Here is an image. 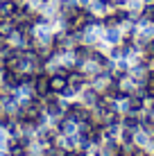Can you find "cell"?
Segmentation results:
<instances>
[{"mask_svg": "<svg viewBox=\"0 0 154 156\" xmlns=\"http://www.w3.org/2000/svg\"><path fill=\"white\" fill-rule=\"evenodd\" d=\"M43 111H45V115L50 118V120H55V118H59V115H63L66 113V100H61L59 98V93H48V95H43Z\"/></svg>", "mask_w": 154, "mask_h": 156, "instance_id": "cell-1", "label": "cell"}, {"mask_svg": "<svg viewBox=\"0 0 154 156\" xmlns=\"http://www.w3.org/2000/svg\"><path fill=\"white\" fill-rule=\"evenodd\" d=\"M63 115H68L73 122H88V120H91V109L77 98V100L66 102V113H63Z\"/></svg>", "mask_w": 154, "mask_h": 156, "instance_id": "cell-2", "label": "cell"}, {"mask_svg": "<svg viewBox=\"0 0 154 156\" xmlns=\"http://www.w3.org/2000/svg\"><path fill=\"white\" fill-rule=\"evenodd\" d=\"M102 98H104V95L100 93V90L95 88V86H91V84H88L86 88H84L82 93H79V100H82L84 104L88 106V109H93V106H98L100 102H102Z\"/></svg>", "mask_w": 154, "mask_h": 156, "instance_id": "cell-3", "label": "cell"}, {"mask_svg": "<svg viewBox=\"0 0 154 156\" xmlns=\"http://www.w3.org/2000/svg\"><path fill=\"white\" fill-rule=\"evenodd\" d=\"M32 88H34V95L43 98V95L50 93V73H39L34 75V82H32Z\"/></svg>", "mask_w": 154, "mask_h": 156, "instance_id": "cell-4", "label": "cell"}, {"mask_svg": "<svg viewBox=\"0 0 154 156\" xmlns=\"http://www.w3.org/2000/svg\"><path fill=\"white\" fill-rule=\"evenodd\" d=\"M102 41L107 45H118L123 41V27L120 25H113V27H104L102 30Z\"/></svg>", "mask_w": 154, "mask_h": 156, "instance_id": "cell-5", "label": "cell"}, {"mask_svg": "<svg viewBox=\"0 0 154 156\" xmlns=\"http://www.w3.org/2000/svg\"><path fill=\"white\" fill-rule=\"evenodd\" d=\"M141 115H143V113H123L120 127L131 129V131H138V129H141Z\"/></svg>", "mask_w": 154, "mask_h": 156, "instance_id": "cell-6", "label": "cell"}, {"mask_svg": "<svg viewBox=\"0 0 154 156\" xmlns=\"http://www.w3.org/2000/svg\"><path fill=\"white\" fill-rule=\"evenodd\" d=\"M134 145L141 149H147L150 152L152 147V133H147L145 129H138V131H134Z\"/></svg>", "mask_w": 154, "mask_h": 156, "instance_id": "cell-7", "label": "cell"}, {"mask_svg": "<svg viewBox=\"0 0 154 156\" xmlns=\"http://www.w3.org/2000/svg\"><path fill=\"white\" fill-rule=\"evenodd\" d=\"M68 86V77L66 75H50V90L52 93H61Z\"/></svg>", "mask_w": 154, "mask_h": 156, "instance_id": "cell-8", "label": "cell"}, {"mask_svg": "<svg viewBox=\"0 0 154 156\" xmlns=\"http://www.w3.org/2000/svg\"><path fill=\"white\" fill-rule=\"evenodd\" d=\"M136 18H138V25L154 23V5H143V12L136 16Z\"/></svg>", "mask_w": 154, "mask_h": 156, "instance_id": "cell-9", "label": "cell"}, {"mask_svg": "<svg viewBox=\"0 0 154 156\" xmlns=\"http://www.w3.org/2000/svg\"><path fill=\"white\" fill-rule=\"evenodd\" d=\"M59 98H61V100H66V102H70V100H77V98H79V93H77L75 88H73L70 84H68L66 88H63L61 93H59Z\"/></svg>", "mask_w": 154, "mask_h": 156, "instance_id": "cell-10", "label": "cell"}, {"mask_svg": "<svg viewBox=\"0 0 154 156\" xmlns=\"http://www.w3.org/2000/svg\"><path fill=\"white\" fill-rule=\"evenodd\" d=\"M9 133H7V129H2L0 127V149H7V140H9Z\"/></svg>", "mask_w": 154, "mask_h": 156, "instance_id": "cell-11", "label": "cell"}, {"mask_svg": "<svg viewBox=\"0 0 154 156\" xmlns=\"http://www.w3.org/2000/svg\"><path fill=\"white\" fill-rule=\"evenodd\" d=\"M145 118H147V120H150L152 125H154V109H150V111H145Z\"/></svg>", "mask_w": 154, "mask_h": 156, "instance_id": "cell-12", "label": "cell"}, {"mask_svg": "<svg viewBox=\"0 0 154 156\" xmlns=\"http://www.w3.org/2000/svg\"><path fill=\"white\" fill-rule=\"evenodd\" d=\"M143 5H154V0H143Z\"/></svg>", "mask_w": 154, "mask_h": 156, "instance_id": "cell-13", "label": "cell"}, {"mask_svg": "<svg viewBox=\"0 0 154 156\" xmlns=\"http://www.w3.org/2000/svg\"><path fill=\"white\" fill-rule=\"evenodd\" d=\"M0 111H2V106H0Z\"/></svg>", "mask_w": 154, "mask_h": 156, "instance_id": "cell-14", "label": "cell"}]
</instances>
